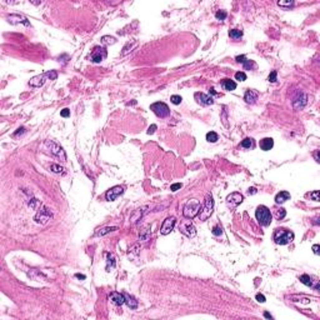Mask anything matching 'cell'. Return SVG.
I'll return each instance as SVG.
<instances>
[{
    "label": "cell",
    "instance_id": "6da1fadb",
    "mask_svg": "<svg viewBox=\"0 0 320 320\" xmlns=\"http://www.w3.org/2000/svg\"><path fill=\"white\" fill-rule=\"evenodd\" d=\"M56 78H58V73L55 70H50V71H46L41 75H36V76L31 78L30 82H29V85L33 87V88H40L48 82V80H55Z\"/></svg>",
    "mask_w": 320,
    "mask_h": 320
},
{
    "label": "cell",
    "instance_id": "44dd1931",
    "mask_svg": "<svg viewBox=\"0 0 320 320\" xmlns=\"http://www.w3.org/2000/svg\"><path fill=\"white\" fill-rule=\"evenodd\" d=\"M221 87L224 88V90L226 92H233L236 89V83L231 79H224L221 82Z\"/></svg>",
    "mask_w": 320,
    "mask_h": 320
},
{
    "label": "cell",
    "instance_id": "e0dca14e",
    "mask_svg": "<svg viewBox=\"0 0 320 320\" xmlns=\"http://www.w3.org/2000/svg\"><path fill=\"white\" fill-rule=\"evenodd\" d=\"M299 280H300V283H303L304 285H306V286H310V288H315L316 290L319 289V283H318V280H314L310 275H308V274H303L300 278H299Z\"/></svg>",
    "mask_w": 320,
    "mask_h": 320
},
{
    "label": "cell",
    "instance_id": "d590c367",
    "mask_svg": "<svg viewBox=\"0 0 320 320\" xmlns=\"http://www.w3.org/2000/svg\"><path fill=\"white\" fill-rule=\"evenodd\" d=\"M235 79L239 80V82H244V80H247V74L244 71H238L235 74Z\"/></svg>",
    "mask_w": 320,
    "mask_h": 320
},
{
    "label": "cell",
    "instance_id": "f1b7e54d",
    "mask_svg": "<svg viewBox=\"0 0 320 320\" xmlns=\"http://www.w3.org/2000/svg\"><path fill=\"white\" fill-rule=\"evenodd\" d=\"M242 146L244 149H253L254 148V140L252 138H245L243 141H242Z\"/></svg>",
    "mask_w": 320,
    "mask_h": 320
},
{
    "label": "cell",
    "instance_id": "3957f363",
    "mask_svg": "<svg viewBox=\"0 0 320 320\" xmlns=\"http://www.w3.org/2000/svg\"><path fill=\"white\" fill-rule=\"evenodd\" d=\"M293 240H294V234L288 229L280 228V229H276L274 233V242L279 245H286L291 243Z\"/></svg>",
    "mask_w": 320,
    "mask_h": 320
},
{
    "label": "cell",
    "instance_id": "f6af8a7d",
    "mask_svg": "<svg viewBox=\"0 0 320 320\" xmlns=\"http://www.w3.org/2000/svg\"><path fill=\"white\" fill-rule=\"evenodd\" d=\"M60 115H61L63 118H68V116H70V110H69V109H63V110L60 111Z\"/></svg>",
    "mask_w": 320,
    "mask_h": 320
},
{
    "label": "cell",
    "instance_id": "f35d334b",
    "mask_svg": "<svg viewBox=\"0 0 320 320\" xmlns=\"http://www.w3.org/2000/svg\"><path fill=\"white\" fill-rule=\"evenodd\" d=\"M181 100H183V99H181L180 95H173V96L170 98V101H172L174 105H179V104L181 103Z\"/></svg>",
    "mask_w": 320,
    "mask_h": 320
},
{
    "label": "cell",
    "instance_id": "7c38bea8",
    "mask_svg": "<svg viewBox=\"0 0 320 320\" xmlns=\"http://www.w3.org/2000/svg\"><path fill=\"white\" fill-rule=\"evenodd\" d=\"M243 200H244V196L240 193H231L226 198V205L230 208H236L238 205L243 203Z\"/></svg>",
    "mask_w": 320,
    "mask_h": 320
},
{
    "label": "cell",
    "instance_id": "ba28073f",
    "mask_svg": "<svg viewBox=\"0 0 320 320\" xmlns=\"http://www.w3.org/2000/svg\"><path fill=\"white\" fill-rule=\"evenodd\" d=\"M179 230H180L181 234H184V235L188 236V238H193V236L196 235V229H195V226L193 225L191 219H188V218H185L184 220H181V223H180V225H179Z\"/></svg>",
    "mask_w": 320,
    "mask_h": 320
},
{
    "label": "cell",
    "instance_id": "4fadbf2b",
    "mask_svg": "<svg viewBox=\"0 0 320 320\" xmlns=\"http://www.w3.org/2000/svg\"><path fill=\"white\" fill-rule=\"evenodd\" d=\"M124 191V188L120 186V185H116V186H113L111 189H109L105 194V198L108 201H114L119 195H121Z\"/></svg>",
    "mask_w": 320,
    "mask_h": 320
},
{
    "label": "cell",
    "instance_id": "9a60e30c",
    "mask_svg": "<svg viewBox=\"0 0 320 320\" xmlns=\"http://www.w3.org/2000/svg\"><path fill=\"white\" fill-rule=\"evenodd\" d=\"M306 103H308V96L304 93H301V92L298 93L296 96H294V99H293L294 109H301V108H304L306 105Z\"/></svg>",
    "mask_w": 320,
    "mask_h": 320
},
{
    "label": "cell",
    "instance_id": "816d5d0a",
    "mask_svg": "<svg viewBox=\"0 0 320 320\" xmlns=\"http://www.w3.org/2000/svg\"><path fill=\"white\" fill-rule=\"evenodd\" d=\"M209 93H211V94H213V95H216V94H218V93H216V92H215V89H214V88H210V90H209Z\"/></svg>",
    "mask_w": 320,
    "mask_h": 320
},
{
    "label": "cell",
    "instance_id": "7dc6e473",
    "mask_svg": "<svg viewBox=\"0 0 320 320\" xmlns=\"http://www.w3.org/2000/svg\"><path fill=\"white\" fill-rule=\"evenodd\" d=\"M256 300L259 301V303H265V296L263 295V294H256Z\"/></svg>",
    "mask_w": 320,
    "mask_h": 320
},
{
    "label": "cell",
    "instance_id": "60d3db41",
    "mask_svg": "<svg viewBox=\"0 0 320 320\" xmlns=\"http://www.w3.org/2000/svg\"><path fill=\"white\" fill-rule=\"evenodd\" d=\"M268 80H269L270 83H275V82H276V71H275V70L270 73V75H269Z\"/></svg>",
    "mask_w": 320,
    "mask_h": 320
},
{
    "label": "cell",
    "instance_id": "f907efd6",
    "mask_svg": "<svg viewBox=\"0 0 320 320\" xmlns=\"http://www.w3.org/2000/svg\"><path fill=\"white\" fill-rule=\"evenodd\" d=\"M248 193H249V194H255V193H256V189H255V188H250V189L248 190Z\"/></svg>",
    "mask_w": 320,
    "mask_h": 320
},
{
    "label": "cell",
    "instance_id": "d6a6232c",
    "mask_svg": "<svg viewBox=\"0 0 320 320\" xmlns=\"http://www.w3.org/2000/svg\"><path fill=\"white\" fill-rule=\"evenodd\" d=\"M218 139H219V136H218V134L215 131H209L206 134V140L209 143H215V141H218Z\"/></svg>",
    "mask_w": 320,
    "mask_h": 320
},
{
    "label": "cell",
    "instance_id": "8992f818",
    "mask_svg": "<svg viewBox=\"0 0 320 320\" xmlns=\"http://www.w3.org/2000/svg\"><path fill=\"white\" fill-rule=\"evenodd\" d=\"M45 146L49 148L50 153H51L54 156H56L58 159H60V162H66V154H65L64 149H63L59 144H56V143L53 141V140H46V141H45Z\"/></svg>",
    "mask_w": 320,
    "mask_h": 320
},
{
    "label": "cell",
    "instance_id": "52a82bcc",
    "mask_svg": "<svg viewBox=\"0 0 320 320\" xmlns=\"http://www.w3.org/2000/svg\"><path fill=\"white\" fill-rule=\"evenodd\" d=\"M150 110H153V113H154L156 116L162 118V119L168 118V116L170 115V109H169V106H168L165 103H162V101H156V103L151 104V105H150Z\"/></svg>",
    "mask_w": 320,
    "mask_h": 320
},
{
    "label": "cell",
    "instance_id": "b9f144b4",
    "mask_svg": "<svg viewBox=\"0 0 320 320\" xmlns=\"http://www.w3.org/2000/svg\"><path fill=\"white\" fill-rule=\"evenodd\" d=\"M309 195H310V198H313L314 201H319V190H314V191L310 193Z\"/></svg>",
    "mask_w": 320,
    "mask_h": 320
},
{
    "label": "cell",
    "instance_id": "ffe728a7",
    "mask_svg": "<svg viewBox=\"0 0 320 320\" xmlns=\"http://www.w3.org/2000/svg\"><path fill=\"white\" fill-rule=\"evenodd\" d=\"M259 145H260V149H261V150L269 151V150L273 149V146H274V140H273L271 138H264V139L260 140Z\"/></svg>",
    "mask_w": 320,
    "mask_h": 320
},
{
    "label": "cell",
    "instance_id": "2e32d148",
    "mask_svg": "<svg viewBox=\"0 0 320 320\" xmlns=\"http://www.w3.org/2000/svg\"><path fill=\"white\" fill-rule=\"evenodd\" d=\"M8 20L10 21V24H24L25 26H30V23L29 20L23 16V15H19V14H12L8 16Z\"/></svg>",
    "mask_w": 320,
    "mask_h": 320
},
{
    "label": "cell",
    "instance_id": "83f0119b",
    "mask_svg": "<svg viewBox=\"0 0 320 320\" xmlns=\"http://www.w3.org/2000/svg\"><path fill=\"white\" fill-rule=\"evenodd\" d=\"M242 64L244 65V69H247V70H253V69H256V64H255L253 60H250V59H247V58H245V60H244Z\"/></svg>",
    "mask_w": 320,
    "mask_h": 320
},
{
    "label": "cell",
    "instance_id": "681fc988",
    "mask_svg": "<svg viewBox=\"0 0 320 320\" xmlns=\"http://www.w3.org/2000/svg\"><path fill=\"white\" fill-rule=\"evenodd\" d=\"M314 156H315V160L319 163V162H320V160H319V150H316V151L314 153Z\"/></svg>",
    "mask_w": 320,
    "mask_h": 320
},
{
    "label": "cell",
    "instance_id": "e575fe53",
    "mask_svg": "<svg viewBox=\"0 0 320 320\" xmlns=\"http://www.w3.org/2000/svg\"><path fill=\"white\" fill-rule=\"evenodd\" d=\"M285 215H286V211H285V209L280 208V209L275 210V218H276L278 220H281L283 218H285Z\"/></svg>",
    "mask_w": 320,
    "mask_h": 320
},
{
    "label": "cell",
    "instance_id": "7402d4cb",
    "mask_svg": "<svg viewBox=\"0 0 320 320\" xmlns=\"http://www.w3.org/2000/svg\"><path fill=\"white\" fill-rule=\"evenodd\" d=\"M124 298H125L126 305H128L130 309H136V308H138V300H136L133 295H129V294L124 293Z\"/></svg>",
    "mask_w": 320,
    "mask_h": 320
},
{
    "label": "cell",
    "instance_id": "9c48e42d",
    "mask_svg": "<svg viewBox=\"0 0 320 320\" xmlns=\"http://www.w3.org/2000/svg\"><path fill=\"white\" fill-rule=\"evenodd\" d=\"M175 224H176L175 216H169V218H167V219L163 221V224H162V228H160V233H162L163 235L170 234V233L174 230Z\"/></svg>",
    "mask_w": 320,
    "mask_h": 320
},
{
    "label": "cell",
    "instance_id": "277c9868",
    "mask_svg": "<svg viewBox=\"0 0 320 320\" xmlns=\"http://www.w3.org/2000/svg\"><path fill=\"white\" fill-rule=\"evenodd\" d=\"M213 210H214V200H213V196L211 194H208L206 198H205V203H204V206L200 209L198 216H199V220L200 221H205L208 220L211 214H213Z\"/></svg>",
    "mask_w": 320,
    "mask_h": 320
},
{
    "label": "cell",
    "instance_id": "7a4b0ae2",
    "mask_svg": "<svg viewBox=\"0 0 320 320\" xmlns=\"http://www.w3.org/2000/svg\"><path fill=\"white\" fill-rule=\"evenodd\" d=\"M201 209V205H200V201L196 200V199H190L185 203L184 208H183V215L184 218H188V219H194L199 211Z\"/></svg>",
    "mask_w": 320,
    "mask_h": 320
},
{
    "label": "cell",
    "instance_id": "4316f807",
    "mask_svg": "<svg viewBox=\"0 0 320 320\" xmlns=\"http://www.w3.org/2000/svg\"><path fill=\"white\" fill-rule=\"evenodd\" d=\"M229 36L231 39H234V40H238V39H240L243 36V31L240 29H233V30L229 31Z\"/></svg>",
    "mask_w": 320,
    "mask_h": 320
},
{
    "label": "cell",
    "instance_id": "ee69618b",
    "mask_svg": "<svg viewBox=\"0 0 320 320\" xmlns=\"http://www.w3.org/2000/svg\"><path fill=\"white\" fill-rule=\"evenodd\" d=\"M181 186H183V185H181L180 183H175V184H173V185L170 186V190H172V191H176V190H179Z\"/></svg>",
    "mask_w": 320,
    "mask_h": 320
},
{
    "label": "cell",
    "instance_id": "30bf717a",
    "mask_svg": "<svg viewBox=\"0 0 320 320\" xmlns=\"http://www.w3.org/2000/svg\"><path fill=\"white\" fill-rule=\"evenodd\" d=\"M108 55V51L105 48H101V46H95L94 50L92 51V55H90V59L94 63H100L103 61Z\"/></svg>",
    "mask_w": 320,
    "mask_h": 320
},
{
    "label": "cell",
    "instance_id": "4dcf8cb0",
    "mask_svg": "<svg viewBox=\"0 0 320 320\" xmlns=\"http://www.w3.org/2000/svg\"><path fill=\"white\" fill-rule=\"evenodd\" d=\"M101 43L105 44V45H111V44H115L116 43V39L113 38V36H109V35H105L101 38Z\"/></svg>",
    "mask_w": 320,
    "mask_h": 320
},
{
    "label": "cell",
    "instance_id": "ab89813d",
    "mask_svg": "<svg viewBox=\"0 0 320 320\" xmlns=\"http://www.w3.org/2000/svg\"><path fill=\"white\" fill-rule=\"evenodd\" d=\"M213 234H214L215 236H220V235L223 234V228L219 226V225H215V226L213 228Z\"/></svg>",
    "mask_w": 320,
    "mask_h": 320
},
{
    "label": "cell",
    "instance_id": "603a6c76",
    "mask_svg": "<svg viewBox=\"0 0 320 320\" xmlns=\"http://www.w3.org/2000/svg\"><path fill=\"white\" fill-rule=\"evenodd\" d=\"M289 199H290V193H288V191H280V193H278L276 196H275V203H276V204H283V203H285V201L289 200Z\"/></svg>",
    "mask_w": 320,
    "mask_h": 320
},
{
    "label": "cell",
    "instance_id": "5bb4252c",
    "mask_svg": "<svg viewBox=\"0 0 320 320\" xmlns=\"http://www.w3.org/2000/svg\"><path fill=\"white\" fill-rule=\"evenodd\" d=\"M194 98H195V100H196L198 104L204 105V106H209V105H213V104H214L213 98L209 96V95H206V94H204V93H195Z\"/></svg>",
    "mask_w": 320,
    "mask_h": 320
},
{
    "label": "cell",
    "instance_id": "d6986e66",
    "mask_svg": "<svg viewBox=\"0 0 320 320\" xmlns=\"http://www.w3.org/2000/svg\"><path fill=\"white\" fill-rule=\"evenodd\" d=\"M109 299L111 303H114L115 305H123L125 303V298H124V294H120L118 291H113L110 295H109Z\"/></svg>",
    "mask_w": 320,
    "mask_h": 320
},
{
    "label": "cell",
    "instance_id": "d4e9b609",
    "mask_svg": "<svg viewBox=\"0 0 320 320\" xmlns=\"http://www.w3.org/2000/svg\"><path fill=\"white\" fill-rule=\"evenodd\" d=\"M145 208H141V209H138V210H135L134 213H133V215H131V218H130V220L133 221V223H136L138 220H140L141 218H143V215L145 214V211L146 210H144Z\"/></svg>",
    "mask_w": 320,
    "mask_h": 320
},
{
    "label": "cell",
    "instance_id": "1f68e13d",
    "mask_svg": "<svg viewBox=\"0 0 320 320\" xmlns=\"http://www.w3.org/2000/svg\"><path fill=\"white\" fill-rule=\"evenodd\" d=\"M150 234H151V231H150V228L148 226V228H145V229L141 230V233L139 234V238H140L141 240H148L149 236H150Z\"/></svg>",
    "mask_w": 320,
    "mask_h": 320
},
{
    "label": "cell",
    "instance_id": "8fae6325",
    "mask_svg": "<svg viewBox=\"0 0 320 320\" xmlns=\"http://www.w3.org/2000/svg\"><path fill=\"white\" fill-rule=\"evenodd\" d=\"M51 218H53L51 211H50L48 208H45V206H44L40 211H38V214L35 215V218H34V219H35V221H36L38 224H43V225H44V224H46Z\"/></svg>",
    "mask_w": 320,
    "mask_h": 320
},
{
    "label": "cell",
    "instance_id": "bcb514c9",
    "mask_svg": "<svg viewBox=\"0 0 320 320\" xmlns=\"http://www.w3.org/2000/svg\"><path fill=\"white\" fill-rule=\"evenodd\" d=\"M155 130H156V125H155V124H153L151 126H149V129H148V134H149V135H151V134H154V133H155Z\"/></svg>",
    "mask_w": 320,
    "mask_h": 320
},
{
    "label": "cell",
    "instance_id": "7bdbcfd3",
    "mask_svg": "<svg viewBox=\"0 0 320 320\" xmlns=\"http://www.w3.org/2000/svg\"><path fill=\"white\" fill-rule=\"evenodd\" d=\"M279 7H291L294 5V2H278Z\"/></svg>",
    "mask_w": 320,
    "mask_h": 320
},
{
    "label": "cell",
    "instance_id": "484cf974",
    "mask_svg": "<svg viewBox=\"0 0 320 320\" xmlns=\"http://www.w3.org/2000/svg\"><path fill=\"white\" fill-rule=\"evenodd\" d=\"M106 270L110 271V269H113L115 266V259L113 254H106Z\"/></svg>",
    "mask_w": 320,
    "mask_h": 320
},
{
    "label": "cell",
    "instance_id": "836d02e7",
    "mask_svg": "<svg viewBox=\"0 0 320 320\" xmlns=\"http://www.w3.org/2000/svg\"><path fill=\"white\" fill-rule=\"evenodd\" d=\"M50 169H51V172L55 173V174H61V175H63V174L66 173L63 167H59V165H56V164H53V165L50 167Z\"/></svg>",
    "mask_w": 320,
    "mask_h": 320
},
{
    "label": "cell",
    "instance_id": "f5cc1de1",
    "mask_svg": "<svg viewBox=\"0 0 320 320\" xmlns=\"http://www.w3.org/2000/svg\"><path fill=\"white\" fill-rule=\"evenodd\" d=\"M75 276H76V278H79V279H85V275H80V274H75Z\"/></svg>",
    "mask_w": 320,
    "mask_h": 320
},
{
    "label": "cell",
    "instance_id": "5b68a950",
    "mask_svg": "<svg viewBox=\"0 0 320 320\" xmlns=\"http://www.w3.org/2000/svg\"><path fill=\"white\" fill-rule=\"evenodd\" d=\"M255 216H256V220L259 221V224L263 225V226L270 225L271 219H273L271 211H270L269 208H266L265 205L258 206V209H256V211H255Z\"/></svg>",
    "mask_w": 320,
    "mask_h": 320
},
{
    "label": "cell",
    "instance_id": "c3c4849f",
    "mask_svg": "<svg viewBox=\"0 0 320 320\" xmlns=\"http://www.w3.org/2000/svg\"><path fill=\"white\" fill-rule=\"evenodd\" d=\"M313 252H314V254H316V255H319V245H318V244H315V245H313Z\"/></svg>",
    "mask_w": 320,
    "mask_h": 320
},
{
    "label": "cell",
    "instance_id": "ac0fdd59",
    "mask_svg": "<svg viewBox=\"0 0 320 320\" xmlns=\"http://www.w3.org/2000/svg\"><path fill=\"white\" fill-rule=\"evenodd\" d=\"M258 98H259L258 92H255V90H253V89H248V90L245 92L244 100H245L248 104H255L256 100H258Z\"/></svg>",
    "mask_w": 320,
    "mask_h": 320
},
{
    "label": "cell",
    "instance_id": "74e56055",
    "mask_svg": "<svg viewBox=\"0 0 320 320\" xmlns=\"http://www.w3.org/2000/svg\"><path fill=\"white\" fill-rule=\"evenodd\" d=\"M26 133V129L24 128V126H21V128H19L14 134H13V138H19V136H21V135H24Z\"/></svg>",
    "mask_w": 320,
    "mask_h": 320
},
{
    "label": "cell",
    "instance_id": "f546056e",
    "mask_svg": "<svg viewBox=\"0 0 320 320\" xmlns=\"http://www.w3.org/2000/svg\"><path fill=\"white\" fill-rule=\"evenodd\" d=\"M136 45H138V43H136V41H133L131 44H130V43H128V44L124 46V49H123L124 51L121 53V55H126V54H128V53H130V51H131Z\"/></svg>",
    "mask_w": 320,
    "mask_h": 320
},
{
    "label": "cell",
    "instance_id": "db71d44e",
    "mask_svg": "<svg viewBox=\"0 0 320 320\" xmlns=\"http://www.w3.org/2000/svg\"><path fill=\"white\" fill-rule=\"evenodd\" d=\"M264 316H265V318H268V319H271V318H273V316H271L269 313H265V314H264Z\"/></svg>",
    "mask_w": 320,
    "mask_h": 320
},
{
    "label": "cell",
    "instance_id": "8d00e7d4",
    "mask_svg": "<svg viewBox=\"0 0 320 320\" xmlns=\"http://www.w3.org/2000/svg\"><path fill=\"white\" fill-rule=\"evenodd\" d=\"M226 12H224V10H219V12H216V14H215V18L218 19V20H225V18H226Z\"/></svg>",
    "mask_w": 320,
    "mask_h": 320
},
{
    "label": "cell",
    "instance_id": "cb8c5ba5",
    "mask_svg": "<svg viewBox=\"0 0 320 320\" xmlns=\"http://www.w3.org/2000/svg\"><path fill=\"white\" fill-rule=\"evenodd\" d=\"M115 230H118L116 226H104V228L95 231V236H103V235H106V234H109L111 231H115Z\"/></svg>",
    "mask_w": 320,
    "mask_h": 320
}]
</instances>
